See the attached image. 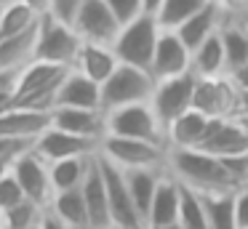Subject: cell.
<instances>
[{
	"instance_id": "6da1fadb",
	"label": "cell",
	"mask_w": 248,
	"mask_h": 229,
	"mask_svg": "<svg viewBox=\"0 0 248 229\" xmlns=\"http://www.w3.org/2000/svg\"><path fill=\"white\" fill-rule=\"evenodd\" d=\"M168 173L195 192H237L224 160L203 149H168Z\"/></svg>"
},
{
	"instance_id": "7a4b0ae2",
	"label": "cell",
	"mask_w": 248,
	"mask_h": 229,
	"mask_svg": "<svg viewBox=\"0 0 248 229\" xmlns=\"http://www.w3.org/2000/svg\"><path fill=\"white\" fill-rule=\"evenodd\" d=\"M70 69L56 67L46 61H32L16 75V91H14V107L35 112H54L56 96Z\"/></svg>"
},
{
	"instance_id": "3957f363",
	"label": "cell",
	"mask_w": 248,
	"mask_h": 229,
	"mask_svg": "<svg viewBox=\"0 0 248 229\" xmlns=\"http://www.w3.org/2000/svg\"><path fill=\"white\" fill-rule=\"evenodd\" d=\"M157 80L152 77V72L131 64H120L112 72V77L107 83H102V112H115L120 107L131 104H147L155 93Z\"/></svg>"
},
{
	"instance_id": "277c9868",
	"label": "cell",
	"mask_w": 248,
	"mask_h": 229,
	"mask_svg": "<svg viewBox=\"0 0 248 229\" xmlns=\"http://www.w3.org/2000/svg\"><path fill=\"white\" fill-rule=\"evenodd\" d=\"M160 32L163 30H160L155 16L141 14L139 19H134L125 27H120L118 40L112 43L115 56L120 59V64H131V67H139V69H147V72H150Z\"/></svg>"
},
{
	"instance_id": "5b68a950",
	"label": "cell",
	"mask_w": 248,
	"mask_h": 229,
	"mask_svg": "<svg viewBox=\"0 0 248 229\" xmlns=\"http://www.w3.org/2000/svg\"><path fill=\"white\" fill-rule=\"evenodd\" d=\"M80 48H83V37L75 32L72 24L54 19L51 14L40 19L35 61H46V64H56V67H64V69H75Z\"/></svg>"
},
{
	"instance_id": "8992f818",
	"label": "cell",
	"mask_w": 248,
	"mask_h": 229,
	"mask_svg": "<svg viewBox=\"0 0 248 229\" xmlns=\"http://www.w3.org/2000/svg\"><path fill=\"white\" fill-rule=\"evenodd\" d=\"M99 154L118 165L120 170L134 168H157L168 170V147L139 138H120V136H104L99 144Z\"/></svg>"
},
{
	"instance_id": "52a82bcc",
	"label": "cell",
	"mask_w": 248,
	"mask_h": 229,
	"mask_svg": "<svg viewBox=\"0 0 248 229\" xmlns=\"http://www.w3.org/2000/svg\"><path fill=\"white\" fill-rule=\"evenodd\" d=\"M107 136H120V138H139V141H152V144H166V128L160 125L157 115L152 112L150 101L147 104H131L120 107L115 112H107Z\"/></svg>"
},
{
	"instance_id": "ba28073f",
	"label": "cell",
	"mask_w": 248,
	"mask_h": 229,
	"mask_svg": "<svg viewBox=\"0 0 248 229\" xmlns=\"http://www.w3.org/2000/svg\"><path fill=\"white\" fill-rule=\"evenodd\" d=\"M237 101H240V88L230 75L221 77H198L192 93V109L203 112L211 120L219 117H235L237 115Z\"/></svg>"
},
{
	"instance_id": "9c48e42d",
	"label": "cell",
	"mask_w": 248,
	"mask_h": 229,
	"mask_svg": "<svg viewBox=\"0 0 248 229\" xmlns=\"http://www.w3.org/2000/svg\"><path fill=\"white\" fill-rule=\"evenodd\" d=\"M195 83H198V75L187 72V75H179V77H171V80H160L155 85L150 107L157 115L163 128H168L176 117H182L187 109H192Z\"/></svg>"
},
{
	"instance_id": "30bf717a",
	"label": "cell",
	"mask_w": 248,
	"mask_h": 229,
	"mask_svg": "<svg viewBox=\"0 0 248 229\" xmlns=\"http://www.w3.org/2000/svg\"><path fill=\"white\" fill-rule=\"evenodd\" d=\"M99 163H102V173H104V186H107V200H109V216H112V227L120 229H147L141 213L136 211L134 197L128 192L125 184V173L112 165L109 160H104L99 154Z\"/></svg>"
},
{
	"instance_id": "8fae6325",
	"label": "cell",
	"mask_w": 248,
	"mask_h": 229,
	"mask_svg": "<svg viewBox=\"0 0 248 229\" xmlns=\"http://www.w3.org/2000/svg\"><path fill=\"white\" fill-rule=\"evenodd\" d=\"M72 27L83 37V43H96V46L109 48L120 35V21L115 19V14L104 0H83Z\"/></svg>"
},
{
	"instance_id": "7c38bea8",
	"label": "cell",
	"mask_w": 248,
	"mask_h": 229,
	"mask_svg": "<svg viewBox=\"0 0 248 229\" xmlns=\"http://www.w3.org/2000/svg\"><path fill=\"white\" fill-rule=\"evenodd\" d=\"M11 170H14V176H16V181H19V186H22V192H24L27 200L38 202L40 208L51 205V200H54L51 170H48V163H46L35 149L14 160Z\"/></svg>"
},
{
	"instance_id": "4fadbf2b",
	"label": "cell",
	"mask_w": 248,
	"mask_h": 229,
	"mask_svg": "<svg viewBox=\"0 0 248 229\" xmlns=\"http://www.w3.org/2000/svg\"><path fill=\"white\" fill-rule=\"evenodd\" d=\"M150 72H152V77H155L157 83L192 72V51L184 46L182 37H179L176 32H168V30L160 32Z\"/></svg>"
},
{
	"instance_id": "5bb4252c",
	"label": "cell",
	"mask_w": 248,
	"mask_h": 229,
	"mask_svg": "<svg viewBox=\"0 0 248 229\" xmlns=\"http://www.w3.org/2000/svg\"><path fill=\"white\" fill-rule=\"evenodd\" d=\"M35 152L46 163H56V160H67V157H93V154H99V141H91V138L75 136V133H67L62 128L51 125L35 141Z\"/></svg>"
},
{
	"instance_id": "9a60e30c",
	"label": "cell",
	"mask_w": 248,
	"mask_h": 229,
	"mask_svg": "<svg viewBox=\"0 0 248 229\" xmlns=\"http://www.w3.org/2000/svg\"><path fill=\"white\" fill-rule=\"evenodd\" d=\"M198 149L216 157H235V154H248V131L235 120V117H219L211 120L208 133Z\"/></svg>"
},
{
	"instance_id": "2e32d148",
	"label": "cell",
	"mask_w": 248,
	"mask_h": 229,
	"mask_svg": "<svg viewBox=\"0 0 248 229\" xmlns=\"http://www.w3.org/2000/svg\"><path fill=\"white\" fill-rule=\"evenodd\" d=\"M51 125H54V112H35V109L11 107L8 112L0 115V136H8V138L38 141Z\"/></svg>"
},
{
	"instance_id": "e0dca14e",
	"label": "cell",
	"mask_w": 248,
	"mask_h": 229,
	"mask_svg": "<svg viewBox=\"0 0 248 229\" xmlns=\"http://www.w3.org/2000/svg\"><path fill=\"white\" fill-rule=\"evenodd\" d=\"M83 200H86V211H88V221L91 229H112V216H109V200H107V186H104V173H102V163L99 154L93 157L88 176L80 186Z\"/></svg>"
},
{
	"instance_id": "ac0fdd59",
	"label": "cell",
	"mask_w": 248,
	"mask_h": 229,
	"mask_svg": "<svg viewBox=\"0 0 248 229\" xmlns=\"http://www.w3.org/2000/svg\"><path fill=\"white\" fill-rule=\"evenodd\" d=\"M54 128H62L67 133L99 141L107 136V117L102 109H72V107H59L54 109Z\"/></svg>"
},
{
	"instance_id": "d6986e66",
	"label": "cell",
	"mask_w": 248,
	"mask_h": 229,
	"mask_svg": "<svg viewBox=\"0 0 248 229\" xmlns=\"http://www.w3.org/2000/svg\"><path fill=\"white\" fill-rule=\"evenodd\" d=\"M72 107V109H102V85L88 80L83 72L70 69L56 96V109Z\"/></svg>"
},
{
	"instance_id": "ffe728a7",
	"label": "cell",
	"mask_w": 248,
	"mask_h": 229,
	"mask_svg": "<svg viewBox=\"0 0 248 229\" xmlns=\"http://www.w3.org/2000/svg\"><path fill=\"white\" fill-rule=\"evenodd\" d=\"M179 202H182V184L166 170L155 189L150 213H147V229L179 224Z\"/></svg>"
},
{
	"instance_id": "44dd1931",
	"label": "cell",
	"mask_w": 248,
	"mask_h": 229,
	"mask_svg": "<svg viewBox=\"0 0 248 229\" xmlns=\"http://www.w3.org/2000/svg\"><path fill=\"white\" fill-rule=\"evenodd\" d=\"M211 117H205L198 109H187L182 117L166 128V144L168 149H198L208 133Z\"/></svg>"
},
{
	"instance_id": "7402d4cb",
	"label": "cell",
	"mask_w": 248,
	"mask_h": 229,
	"mask_svg": "<svg viewBox=\"0 0 248 229\" xmlns=\"http://www.w3.org/2000/svg\"><path fill=\"white\" fill-rule=\"evenodd\" d=\"M224 11H227L224 3H219V0H208V3L192 16V19H187L182 27H179L176 35L182 37V43L189 48V51H195L203 40H208L214 32L221 30L219 21H221V14H224Z\"/></svg>"
},
{
	"instance_id": "603a6c76",
	"label": "cell",
	"mask_w": 248,
	"mask_h": 229,
	"mask_svg": "<svg viewBox=\"0 0 248 229\" xmlns=\"http://www.w3.org/2000/svg\"><path fill=\"white\" fill-rule=\"evenodd\" d=\"M38 35H40V21L30 27L22 35H14L0 40V69L8 72H19L27 64L35 61V51H38Z\"/></svg>"
},
{
	"instance_id": "cb8c5ba5",
	"label": "cell",
	"mask_w": 248,
	"mask_h": 229,
	"mask_svg": "<svg viewBox=\"0 0 248 229\" xmlns=\"http://www.w3.org/2000/svg\"><path fill=\"white\" fill-rule=\"evenodd\" d=\"M120 67V59L115 56V51L109 46H96V43H83L80 56H78L75 69L83 72L93 83H107L112 77V72Z\"/></svg>"
},
{
	"instance_id": "d4e9b609",
	"label": "cell",
	"mask_w": 248,
	"mask_h": 229,
	"mask_svg": "<svg viewBox=\"0 0 248 229\" xmlns=\"http://www.w3.org/2000/svg\"><path fill=\"white\" fill-rule=\"evenodd\" d=\"M192 72L198 77H221V75H227V53L219 32H214L208 40H203L192 51Z\"/></svg>"
},
{
	"instance_id": "484cf974",
	"label": "cell",
	"mask_w": 248,
	"mask_h": 229,
	"mask_svg": "<svg viewBox=\"0 0 248 229\" xmlns=\"http://www.w3.org/2000/svg\"><path fill=\"white\" fill-rule=\"evenodd\" d=\"M48 213H54L67 229H91L88 211H86V200H83L80 189L56 192L54 200H51V205H48Z\"/></svg>"
},
{
	"instance_id": "4316f807",
	"label": "cell",
	"mask_w": 248,
	"mask_h": 229,
	"mask_svg": "<svg viewBox=\"0 0 248 229\" xmlns=\"http://www.w3.org/2000/svg\"><path fill=\"white\" fill-rule=\"evenodd\" d=\"M123 173H125V184H128V192H131V197H134L136 211L141 213V218H144V224H147V213H150L152 197H155V189H157V184H160L166 170L134 168V170H123Z\"/></svg>"
},
{
	"instance_id": "83f0119b",
	"label": "cell",
	"mask_w": 248,
	"mask_h": 229,
	"mask_svg": "<svg viewBox=\"0 0 248 229\" xmlns=\"http://www.w3.org/2000/svg\"><path fill=\"white\" fill-rule=\"evenodd\" d=\"M93 157H96V154H93ZM93 157H67V160L48 163L54 195L56 192H67V189H80L86 176H88V168H91Z\"/></svg>"
},
{
	"instance_id": "f1b7e54d",
	"label": "cell",
	"mask_w": 248,
	"mask_h": 229,
	"mask_svg": "<svg viewBox=\"0 0 248 229\" xmlns=\"http://www.w3.org/2000/svg\"><path fill=\"white\" fill-rule=\"evenodd\" d=\"M203 197L208 229H237L235 192H198Z\"/></svg>"
},
{
	"instance_id": "f546056e",
	"label": "cell",
	"mask_w": 248,
	"mask_h": 229,
	"mask_svg": "<svg viewBox=\"0 0 248 229\" xmlns=\"http://www.w3.org/2000/svg\"><path fill=\"white\" fill-rule=\"evenodd\" d=\"M221 43H224V53H227V75H235L237 69L248 67V30L246 27H221L219 30Z\"/></svg>"
},
{
	"instance_id": "4dcf8cb0",
	"label": "cell",
	"mask_w": 248,
	"mask_h": 229,
	"mask_svg": "<svg viewBox=\"0 0 248 229\" xmlns=\"http://www.w3.org/2000/svg\"><path fill=\"white\" fill-rule=\"evenodd\" d=\"M40 19H43V16L35 14L24 0L6 5V8H3V19H0V40L14 37V35H22V32H27L30 27L38 24Z\"/></svg>"
},
{
	"instance_id": "1f68e13d",
	"label": "cell",
	"mask_w": 248,
	"mask_h": 229,
	"mask_svg": "<svg viewBox=\"0 0 248 229\" xmlns=\"http://www.w3.org/2000/svg\"><path fill=\"white\" fill-rule=\"evenodd\" d=\"M208 0H163L160 11H157V24L160 30H168V32H176L179 27L184 24L187 19H192Z\"/></svg>"
},
{
	"instance_id": "d6a6232c",
	"label": "cell",
	"mask_w": 248,
	"mask_h": 229,
	"mask_svg": "<svg viewBox=\"0 0 248 229\" xmlns=\"http://www.w3.org/2000/svg\"><path fill=\"white\" fill-rule=\"evenodd\" d=\"M179 227L182 229H208V216H205L203 197L184 184H182V202H179Z\"/></svg>"
},
{
	"instance_id": "836d02e7",
	"label": "cell",
	"mask_w": 248,
	"mask_h": 229,
	"mask_svg": "<svg viewBox=\"0 0 248 229\" xmlns=\"http://www.w3.org/2000/svg\"><path fill=\"white\" fill-rule=\"evenodd\" d=\"M46 211L48 208H40L38 202L24 200L16 208L3 213V224H6V229H40V224L46 218Z\"/></svg>"
},
{
	"instance_id": "e575fe53",
	"label": "cell",
	"mask_w": 248,
	"mask_h": 229,
	"mask_svg": "<svg viewBox=\"0 0 248 229\" xmlns=\"http://www.w3.org/2000/svg\"><path fill=\"white\" fill-rule=\"evenodd\" d=\"M24 200H27V197H24L14 170L8 168L6 173H3V179H0V213L11 211V208H16L19 202H24Z\"/></svg>"
},
{
	"instance_id": "d590c367",
	"label": "cell",
	"mask_w": 248,
	"mask_h": 229,
	"mask_svg": "<svg viewBox=\"0 0 248 229\" xmlns=\"http://www.w3.org/2000/svg\"><path fill=\"white\" fill-rule=\"evenodd\" d=\"M109 5V11L115 14V19L120 21V27H125L128 21L139 19L144 14V3L141 0H104Z\"/></svg>"
},
{
	"instance_id": "8d00e7d4",
	"label": "cell",
	"mask_w": 248,
	"mask_h": 229,
	"mask_svg": "<svg viewBox=\"0 0 248 229\" xmlns=\"http://www.w3.org/2000/svg\"><path fill=\"white\" fill-rule=\"evenodd\" d=\"M35 149V141L30 138H8V136H0V160L3 163H14L16 157L32 152Z\"/></svg>"
},
{
	"instance_id": "74e56055",
	"label": "cell",
	"mask_w": 248,
	"mask_h": 229,
	"mask_svg": "<svg viewBox=\"0 0 248 229\" xmlns=\"http://www.w3.org/2000/svg\"><path fill=\"white\" fill-rule=\"evenodd\" d=\"M80 5H83V0H51V16L72 24L78 11H80Z\"/></svg>"
},
{
	"instance_id": "f35d334b",
	"label": "cell",
	"mask_w": 248,
	"mask_h": 229,
	"mask_svg": "<svg viewBox=\"0 0 248 229\" xmlns=\"http://www.w3.org/2000/svg\"><path fill=\"white\" fill-rule=\"evenodd\" d=\"M235 218L237 229H248V186L235 192Z\"/></svg>"
},
{
	"instance_id": "ab89813d",
	"label": "cell",
	"mask_w": 248,
	"mask_h": 229,
	"mask_svg": "<svg viewBox=\"0 0 248 229\" xmlns=\"http://www.w3.org/2000/svg\"><path fill=\"white\" fill-rule=\"evenodd\" d=\"M16 75L19 72L0 69V93H14V91H16Z\"/></svg>"
},
{
	"instance_id": "60d3db41",
	"label": "cell",
	"mask_w": 248,
	"mask_h": 229,
	"mask_svg": "<svg viewBox=\"0 0 248 229\" xmlns=\"http://www.w3.org/2000/svg\"><path fill=\"white\" fill-rule=\"evenodd\" d=\"M24 3H27L38 16H48L51 14V0H24Z\"/></svg>"
},
{
	"instance_id": "b9f144b4",
	"label": "cell",
	"mask_w": 248,
	"mask_h": 229,
	"mask_svg": "<svg viewBox=\"0 0 248 229\" xmlns=\"http://www.w3.org/2000/svg\"><path fill=\"white\" fill-rule=\"evenodd\" d=\"M232 80H235V85L240 91H248V67H243V69H237L235 75H230Z\"/></svg>"
},
{
	"instance_id": "7bdbcfd3",
	"label": "cell",
	"mask_w": 248,
	"mask_h": 229,
	"mask_svg": "<svg viewBox=\"0 0 248 229\" xmlns=\"http://www.w3.org/2000/svg\"><path fill=\"white\" fill-rule=\"evenodd\" d=\"M40 229H67V227H64V224H62L59 218L54 216V213L46 211V218H43V224H40Z\"/></svg>"
},
{
	"instance_id": "ee69618b",
	"label": "cell",
	"mask_w": 248,
	"mask_h": 229,
	"mask_svg": "<svg viewBox=\"0 0 248 229\" xmlns=\"http://www.w3.org/2000/svg\"><path fill=\"white\" fill-rule=\"evenodd\" d=\"M141 3H144V14H150V16H157V11H160L163 0H141Z\"/></svg>"
},
{
	"instance_id": "f6af8a7d",
	"label": "cell",
	"mask_w": 248,
	"mask_h": 229,
	"mask_svg": "<svg viewBox=\"0 0 248 229\" xmlns=\"http://www.w3.org/2000/svg\"><path fill=\"white\" fill-rule=\"evenodd\" d=\"M237 115L248 117V91H240V101H237Z\"/></svg>"
},
{
	"instance_id": "bcb514c9",
	"label": "cell",
	"mask_w": 248,
	"mask_h": 229,
	"mask_svg": "<svg viewBox=\"0 0 248 229\" xmlns=\"http://www.w3.org/2000/svg\"><path fill=\"white\" fill-rule=\"evenodd\" d=\"M221 3L227 8V5H248V0H221Z\"/></svg>"
},
{
	"instance_id": "7dc6e473",
	"label": "cell",
	"mask_w": 248,
	"mask_h": 229,
	"mask_svg": "<svg viewBox=\"0 0 248 229\" xmlns=\"http://www.w3.org/2000/svg\"><path fill=\"white\" fill-rule=\"evenodd\" d=\"M8 168H11V163H3V160H0V179H3V173H6Z\"/></svg>"
},
{
	"instance_id": "c3c4849f",
	"label": "cell",
	"mask_w": 248,
	"mask_h": 229,
	"mask_svg": "<svg viewBox=\"0 0 248 229\" xmlns=\"http://www.w3.org/2000/svg\"><path fill=\"white\" fill-rule=\"evenodd\" d=\"M11 3H19V0H0V8H6V5H11Z\"/></svg>"
},
{
	"instance_id": "681fc988",
	"label": "cell",
	"mask_w": 248,
	"mask_h": 229,
	"mask_svg": "<svg viewBox=\"0 0 248 229\" xmlns=\"http://www.w3.org/2000/svg\"><path fill=\"white\" fill-rule=\"evenodd\" d=\"M157 229H182L179 224H168V227H157Z\"/></svg>"
},
{
	"instance_id": "f907efd6",
	"label": "cell",
	"mask_w": 248,
	"mask_h": 229,
	"mask_svg": "<svg viewBox=\"0 0 248 229\" xmlns=\"http://www.w3.org/2000/svg\"><path fill=\"white\" fill-rule=\"evenodd\" d=\"M0 229H6V224H3V213H0Z\"/></svg>"
},
{
	"instance_id": "816d5d0a",
	"label": "cell",
	"mask_w": 248,
	"mask_h": 229,
	"mask_svg": "<svg viewBox=\"0 0 248 229\" xmlns=\"http://www.w3.org/2000/svg\"><path fill=\"white\" fill-rule=\"evenodd\" d=\"M0 19H3V8H0Z\"/></svg>"
},
{
	"instance_id": "f5cc1de1",
	"label": "cell",
	"mask_w": 248,
	"mask_h": 229,
	"mask_svg": "<svg viewBox=\"0 0 248 229\" xmlns=\"http://www.w3.org/2000/svg\"><path fill=\"white\" fill-rule=\"evenodd\" d=\"M112 229H120V227H112Z\"/></svg>"
}]
</instances>
